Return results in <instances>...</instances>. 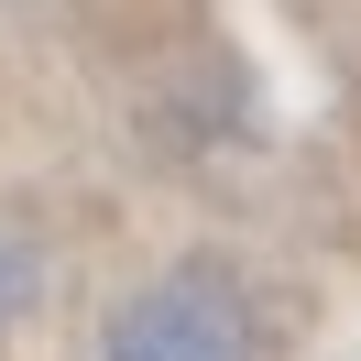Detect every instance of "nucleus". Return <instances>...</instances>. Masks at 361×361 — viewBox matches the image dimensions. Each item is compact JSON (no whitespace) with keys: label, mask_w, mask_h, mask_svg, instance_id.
<instances>
[{"label":"nucleus","mask_w":361,"mask_h":361,"mask_svg":"<svg viewBox=\"0 0 361 361\" xmlns=\"http://www.w3.org/2000/svg\"><path fill=\"white\" fill-rule=\"evenodd\" d=\"M110 361H252V317L219 274H154L110 307Z\"/></svg>","instance_id":"nucleus-1"},{"label":"nucleus","mask_w":361,"mask_h":361,"mask_svg":"<svg viewBox=\"0 0 361 361\" xmlns=\"http://www.w3.org/2000/svg\"><path fill=\"white\" fill-rule=\"evenodd\" d=\"M44 274H55L44 230H23V219H0V329H11V317H33V295H44Z\"/></svg>","instance_id":"nucleus-2"}]
</instances>
